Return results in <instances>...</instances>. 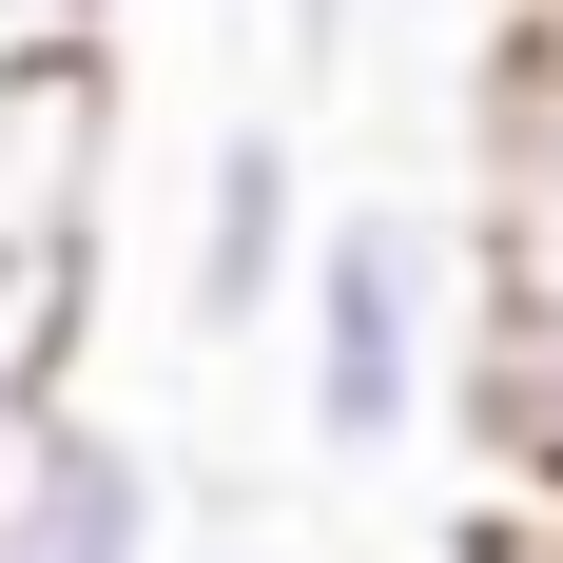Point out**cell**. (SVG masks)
<instances>
[{"instance_id": "7a4b0ae2", "label": "cell", "mask_w": 563, "mask_h": 563, "mask_svg": "<svg viewBox=\"0 0 563 563\" xmlns=\"http://www.w3.org/2000/svg\"><path fill=\"white\" fill-rule=\"evenodd\" d=\"M0 563H175L156 544V448L98 389H40L0 428Z\"/></svg>"}, {"instance_id": "52a82bcc", "label": "cell", "mask_w": 563, "mask_h": 563, "mask_svg": "<svg viewBox=\"0 0 563 563\" xmlns=\"http://www.w3.org/2000/svg\"><path fill=\"white\" fill-rule=\"evenodd\" d=\"M78 389V253H0V428Z\"/></svg>"}, {"instance_id": "277c9868", "label": "cell", "mask_w": 563, "mask_h": 563, "mask_svg": "<svg viewBox=\"0 0 563 563\" xmlns=\"http://www.w3.org/2000/svg\"><path fill=\"white\" fill-rule=\"evenodd\" d=\"M311 175H291V117H233L214 175H195V273H175V311H195V350H233L253 311H291L311 291Z\"/></svg>"}, {"instance_id": "3957f363", "label": "cell", "mask_w": 563, "mask_h": 563, "mask_svg": "<svg viewBox=\"0 0 563 563\" xmlns=\"http://www.w3.org/2000/svg\"><path fill=\"white\" fill-rule=\"evenodd\" d=\"M98 195H117V78H98V20L0 40V253H98Z\"/></svg>"}, {"instance_id": "30bf717a", "label": "cell", "mask_w": 563, "mask_h": 563, "mask_svg": "<svg viewBox=\"0 0 563 563\" xmlns=\"http://www.w3.org/2000/svg\"><path fill=\"white\" fill-rule=\"evenodd\" d=\"M214 563H253V544H214Z\"/></svg>"}, {"instance_id": "ba28073f", "label": "cell", "mask_w": 563, "mask_h": 563, "mask_svg": "<svg viewBox=\"0 0 563 563\" xmlns=\"http://www.w3.org/2000/svg\"><path fill=\"white\" fill-rule=\"evenodd\" d=\"M58 20H98V0H0V40H58Z\"/></svg>"}, {"instance_id": "5b68a950", "label": "cell", "mask_w": 563, "mask_h": 563, "mask_svg": "<svg viewBox=\"0 0 563 563\" xmlns=\"http://www.w3.org/2000/svg\"><path fill=\"white\" fill-rule=\"evenodd\" d=\"M466 253H486V291H563V58H525V40H506V78H486Z\"/></svg>"}, {"instance_id": "9c48e42d", "label": "cell", "mask_w": 563, "mask_h": 563, "mask_svg": "<svg viewBox=\"0 0 563 563\" xmlns=\"http://www.w3.org/2000/svg\"><path fill=\"white\" fill-rule=\"evenodd\" d=\"M506 40H525V58H563V0H506Z\"/></svg>"}, {"instance_id": "6da1fadb", "label": "cell", "mask_w": 563, "mask_h": 563, "mask_svg": "<svg viewBox=\"0 0 563 563\" xmlns=\"http://www.w3.org/2000/svg\"><path fill=\"white\" fill-rule=\"evenodd\" d=\"M291 350H311V448L389 466L428 408H448V233L408 195H350L311 233V291H291Z\"/></svg>"}, {"instance_id": "8992f818", "label": "cell", "mask_w": 563, "mask_h": 563, "mask_svg": "<svg viewBox=\"0 0 563 563\" xmlns=\"http://www.w3.org/2000/svg\"><path fill=\"white\" fill-rule=\"evenodd\" d=\"M466 408H486V466H563V291H486Z\"/></svg>"}]
</instances>
